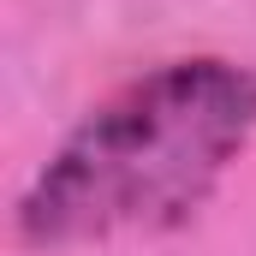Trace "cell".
Masks as SVG:
<instances>
[{
	"mask_svg": "<svg viewBox=\"0 0 256 256\" xmlns=\"http://www.w3.org/2000/svg\"><path fill=\"white\" fill-rule=\"evenodd\" d=\"M256 137V72L220 54L167 60L96 102L18 196L30 250L185 226Z\"/></svg>",
	"mask_w": 256,
	"mask_h": 256,
	"instance_id": "obj_1",
	"label": "cell"
}]
</instances>
